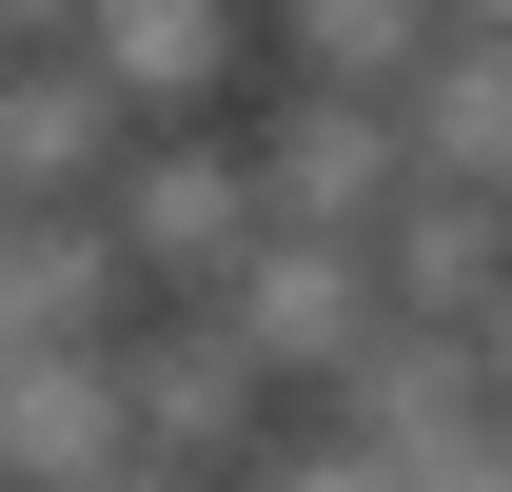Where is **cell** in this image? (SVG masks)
Instances as JSON below:
<instances>
[{"label": "cell", "mask_w": 512, "mask_h": 492, "mask_svg": "<svg viewBox=\"0 0 512 492\" xmlns=\"http://www.w3.org/2000/svg\"><path fill=\"white\" fill-rule=\"evenodd\" d=\"M473 355H493V394H512V296H493V335H473Z\"/></svg>", "instance_id": "2e32d148"}, {"label": "cell", "mask_w": 512, "mask_h": 492, "mask_svg": "<svg viewBox=\"0 0 512 492\" xmlns=\"http://www.w3.org/2000/svg\"><path fill=\"white\" fill-rule=\"evenodd\" d=\"M256 178H276V237H355V256L434 197L414 178V119H394V99H316V79L256 99Z\"/></svg>", "instance_id": "7a4b0ae2"}, {"label": "cell", "mask_w": 512, "mask_h": 492, "mask_svg": "<svg viewBox=\"0 0 512 492\" xmlns=\"http://www.w3.org/2000/svg\"><path fill=\"white\" fill-rule=\"evenodd\" d=\"M394 492H512V433H473V453H434V473H394Z\"/></svg>", "instance_id": "4fadbf2b"}, {"label": "cell", "mask_w": 512, "mask_h": 492, "mask_svg": "<svg viewBox=\"0 0 512 492\" xmlns=\"http://www.w3.org/2000/svg\"><path fill=\"white\" fill-rule=\"evenodd\" d=\"M0 473H20V492H119L138 473L119 355H0Z\"/></svg>", "instance_id": "ba28073f"}, {"label": "cell", "mask_w": 512, "mask_h": 492, "mask_svg": "<svg viewBox=\"0 0 512 492\" xmlns=\"http://www.w3.org/2000/svg\"><path fill=\"white\" fill-rule=\"evenodd\" d=\"M237 492H394V473H375V453H355L335 414H296V433H276V453H256Z\"/></svg>", "instance_id": "7c38bea8"}, {"label": "cell", "mask_w": 512, "mask_h": 492, "mask_svg": "<svg viewBox=\"0 0 512 492\" xmlns=\"http://www.w3.org/2000/svg\"><path fill=\"white\" fill-rule=\"evenodd\" d=\"M0 492H20V473H0Z\"/></svg>", "instance_id": "ac0fdd59"}, {"label": "cell", "mask_w": 512, "mask_h": 492, "mask_svg": "<svg viewBox=\"0 0 512 492\" xmlns=\"http://www.w3.org/2000/svg\"><path fill=\"white\" fill-rule=\"evenodd\" d=\"M138 315H158V276H138V237L79 197V217H0V335L20 355H119Z\"/></svg>", "instance_id": "52a82bcc"}, {"label": "cell", "mask_w": 512, "mask_h": 492, "mask_svg": "<svg viewBox=\"0 0 512 492\" xmlns=\"http://www.w3.org/2000/svg\"><path fill=\"white\" fill-rule=\"evenodd\" d=\"M138 237V276H158V315H217L256 276V237H276V178H256V119H178V138H138V178L99 197Z\"/></svg>", "instance_id": "6da1fadb"}, {"label": "cell", "mask_w": 512, "mask_h": 492, "mask_svg": "<svg viewBox=\"0 0 512 492\" xmlns=\"http://www.w3.org/2000/svg\"><path fill=\"white\" fill-rule=\"evenodd\" d=\"M119 394H138V453H158V473H197V492H237L256 453L296 433V394H276L217 315H138V335H119Z\"/></svg>", "instance_id": "3957f363"}, {"label": "cell", "mask_w": 512, "mask_h": 492, "mask_svg": "<svg viewBox=\"0 0 512 492\" xmlns=\"http://www.w3.org/2000/svg\"><path fill=\"white\" fill-rule=\"evenodd\" d=\"M453 40H512V0H453Z\"/></svg>", "instance_id": "9a60e30c"}, {"label": "cell", "mask_w": 512, "mask_h": 492, "mask_svg": "<svg viewBox=\"0 0 512 492\" xmlns=\"http://www.w3.org/2000/svg\"><path fill=\"white\" fill-rule=\"evenodd\" d=\"M119 492H197V473H158V453H138V473H119Z\"/></svg>", "instance_id": "e0dca14e"}, {"label": "cell", "mask_w": 512, "mask_h": 492, "mask_svg": "<svg viewBox=\"0 0 512 492\" xmlns=\"http://www.w3.org/2000/svg\"><path fill=\"white\" fill-rule=\"evenodd\" d=\"M375 296L414 315V335H493V296H512V197H414L375 237Z\"/></svg>", "instance_id": "30bf717a"}, {"label": "cell", "mask_w": 512, "mask_h": 492, "mask_svg": "<svg viewBox=\"0 0 512 492\" xmlns=\"http://www.w3.org/2000/svg\"><path fill=\"white\" fill-rule=\"evenodd\" d=\"M434 60H453V0H276V79H316V99H394L414 119Z\"/></svg>", "instance_id": "9c48e42d"}, {"label": "cell", "mask_w": 512, "mask_h": 492, "mask_svg": "<svg viewBox=\"0 0 512 492\" xmlns=\"http://www.w3.org/2000/svg\"><path fill=\"white\" fill-rule=\"evenodd\" d=\"M217 335H237L296 414H335V374L394 335V296H375V256H355V237H256V276L217 296Z\"/></svg>", "instance_id": "277c9868"}, {"label": "cell", "mask_w": 512, "mask_h": 492, "mask_svg": "<svg viewBox=\"0 0 512 492\" xmlns=\"http://www.w3.org/2000/svg\"><path fill=\"white\" fill-rule=\"evenodd\" d=\"M414 178L434 197H512V40H453L414 79Z\"/></svg>", "instance_id": "8fae6325"}, {"label": "cell", "mask_w": 512, "mask_h": 492, "mask_svg": "<svg viewBox=\"0 0 512 492\" xmlns=\"http://www.w3.org/2000/svg\"><path fill=\"white\" fill-rule=\"evenodd\" d=\"M79 60H99L138 119L178 138V119H237V99H256V60H276V0H99V20H79Z\"/></svg>", "instance_id": "8992f818"}, {"label": "cell", "mask_w": 512, "mask_h": 492, "mask_svg": "<svg viewBox=\"0 0 512 492\" xmlns=\"http://www.w3.org/2000/svg\"><path fill=\"white\" fill-rule=\"evenodd\" d=\"M99 0H0V60H40V40H79Z\"/></svg>", "instance_id": "5bb4252c"}, {"label": "cell", "mask_w": 512, "mask_h": 492, "mask_svg": "<svg viewBox=\"0 0 512 492\" xmlns=\"http://www.w3.org/2000/svg\"><path fill=\"white\" fill-rule=\"evenodd\" d=\"M138 138H158V119H138L79 40L0 60V217H79V197H119V178H138Z\"/></svg>", "instance_id": "5b68a950"}]
</instances>
